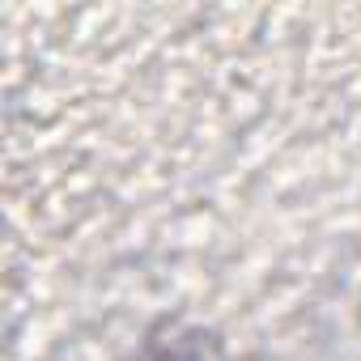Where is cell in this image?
<instances>
[{
  "mask_svg": "<svg viewBox=\"0 0 361 361\" xmlns=\"http://www.w3.org/2000/svg\"><path fill=\"white\" fill-rule=\"evenodd\" d=\"M149 361H204V357L192 353V348H170V353H157V357H149Z\"/></svg>",
  "mask_w": 361,
  "mask_h": 361,
  "instance_id": "1",
  "label": "cell"
}]
</instances>
